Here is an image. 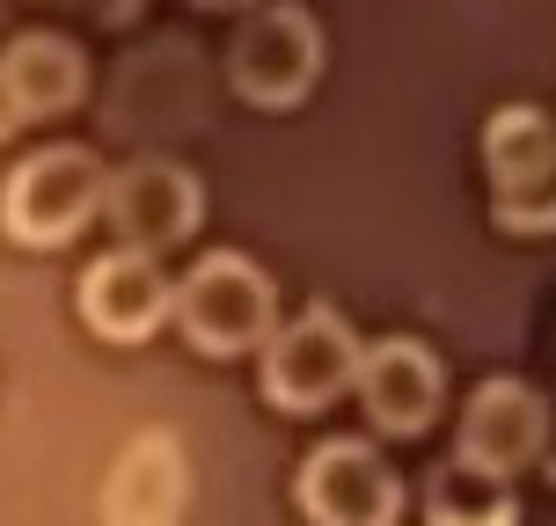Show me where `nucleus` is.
Returning a JSON list of instances; mask_svg holds the SVG:
<instances>
[{"label": "nucleus", "instance_id": "nucleus-5", "mask_svg": "<svg viewBox=\"0 0 556 526\" xmlns=\"http://www.w3.org/2000/svg\"><path fill=\"white\" fill-rule=\"evenodd\" d=\"M307 526H403V475L374 439H323L293 475Z\"/></svg>", "mask_w": 556, "mask_h": 526}, {"label": "nucleus", "instance_id": "nucleus-4", "mask_svg": "<svg viewBox=\"0 0 556 526\" xmlns=\"http://www.w3.org/2000/svg\"><path fill=\"white\" fill-rule=\"evenodd\" d=\"M103 162L88 146H37L8 168V191H0V227L23 242V249H59L74 242L96 213H103Z\"/></svg>", "mask_w": 556, "mask_h": 526}, {"label": "nucleus", "instance_id": "nucleus-14", "mask_svg": "<svg viewBox=\"0 0 556 526\" xmlns=\"http://www.w3.org/2000/svg\"><path fill=\"white\" fill-rule=\"evenodd\" d=\"M491 227H498V234H520V242L556 234V176L534 183V191H520V197H491Z\"/></svg>", "mask_w": 556, "mask_h": 526}, {"label": "nucleus", "instance_id": "nucleus-9", "mask_svg": "<svg viewBox=\"0 0 556 526\" xmlns=\"http://www.w3.org/2000/svg\"><path fill=\"white\" fill-rule=\"evenodd\" d=\"M81 322L103 344H147V336L168 322V278L154 256L139 249H103L81 271Z\"/></svg>", "mask_w": 556, "mask_h": 526}, {"label": "nucleus", "instance_id": "nucleus-13", "mask_svg": "<svg viewBox=\"0 0 556 526\" xmlns=\"http://www.w3.org/2000/svg\"><path fill=\"white\" fill-rule=\"evenodd\" d=\"M425 526H520V490L505 475L446 461L425 483Z\"/></svg>", "mask_w": 556, "mask_h": 526}, {"label": "nucleus", "instance_id": "nucleus-8", "mask_svg": "<svg viewBox=\"0 0 556 526\" xmlns=\"http://www.w3.org/2000/svg\"><path fill=\"white\" fill-rule=\"evenodd\" d=\"M352 395H359L366 424H374L381 439H417V432H432V416H440V402H446L440 351H432L425 336H381V344H359Z\"/></svg>", "mask_w": 556, "mask_h": 526}, {"label": "nucleus", "instance_id": "nucleus-10", "mask_svg": "<svg viewBox=\"0 0 556 526\" xmlns=\"http://www.w3.org/2000/svg\"><path fill=\"white\" fill-rule=\"evenodd\" d=\"M184 498H191L184 446L168 432H139L117 446L111 475H103V526H176Z\"/></svg>", "mask_w": 556, "mask_h": 526}, {"label": "nucleus", "instance_id": "nucleus-16", "mask_svg": "<svg viewBox=\"0 0 556 526\" xmlns=\"http://www.w3.org/2000/svg\"><path fill=\"white\" fill-rule=\"evenodd\" d=\"M15 125H23V117H15V95H8V81H0V139L15 132Z\"/></svg>", "mask_w": 556, "mask_h": 526}, {"label": "nucleus", "instance_id": "nucleus-7", "mask_svg": "<svg viewBox=\"0 0 556 526\" xmlns=\"http://www.w3.org/2000/svg\"><path fill=\"white\" fill-rule=\"evenodd\" d=\"M198 213H205L198 176L184 162H162V154H139L103 183V220L117 227V249L162 256L184 234H198Z\"/></svg>", "mask_w": 556, "mask_h": 526}, {"label": "nucleus", "instance_id": "nucleus-11", "mask_svg": "<svg viewBox=\"0 0 556 526\" xmlns=\"http://www.w3.org/2000/svg\"><path fill=\"white\" fill-rule=\"evenodd\" d=\"M0 81L15 95V117H59L81 103L88 88V59L74 37H52V29H23L8 52H0Z\"/></svg>", "mask_w": 556, "mask_h": 526}, {"label": "nucleus", "instance_id": "nucleus-1", "mask_svg": "<svg viewBox=\"0 0 556 526\" xmlns=\"http://www.w3.org/2000/svg\"><path fill=\"white\" fill-rule=\"evenodd\" d=\"M168 322L191 336L205 359H235V351H256L278 330V285L264 278L256 256L213 249L168 285Z\"/></svg>", "mask_w": 556, "mask_h": 526}, {"label": "nucleus", "instance_id": "nucleus-6", "mask_svg": "<svg viewBox=\"0 0 556 526\" xmlns=\"http://www.w3.org/2000/svg\"><path fill=\"white\" fill-rule=\"evenodd\" d=\"M454 461L483 475H513L549 461V395L528 388L520 373H491L483 388L462 402V432H454Z\"/></svg>", "mask_w": 556, "mask_h": 526}, {"label": "nucleus", "instance_id": "nucleus-12", "mask_svg": "<svg viewBox=\"0 0 556 526\" xmlns=\"http://www.w3.org/2000/svg\"><path fill=\"white\" fill-rule=\"evenodd\" d=\"M483 176L491 197H520L556 176V117L534 103H498L483 117Z\"/></svg>", "mask_w": 556, "mask_h": 526}, {"label": "nucleus", "instance_id": "nucleus-17", "mask_svg": "<svg viewBox=\"0 0 556 526\" xmlns=\"http://www.w3.org/2000/svg\"><path fill=\"white\" fill-rule=\"evenodd\" d=\"M191 8H250V0H191Z\"/></svg>", "mask_w": 556, "mask_h": 526}, {"label": "nucleus", "instance_id": "nucleus-18", "mask_svg": "<svg viewBox=\"0 0 556 526\" xmlns=\"http://www.w3.org/2000/svg\"><path fill=\"white\" fill-rule=\"evenodd\" d=\"M549 483H556V461H549Z\"/></svg>", "mask_w": 556, "mask_h": 526}, {"label": "nucleus", "instance_id": "nucleus-15", "mask_svg": "<svg viewBox=\"0 0 556 526\" xmlns=\"http://www.w3.org/2000/svg\"><path fill=\"white\" fill-rule=\"evenodd\" d=\"M81 8H96L103 23H132V15H139V0H81Z\"/></svg>", "mask_w": 556, "mask_h": 526}, {"label": "nucleus", "instance_id": "nucleus-2", "mask_svg": "<svg viewBox=\"0 0 556 526\" xmlns=\"http://www.w3.org/2000/svg\"><path fill=\"white\" fill-rule=\"evenodd\" d=\"M352 373H359V330L323 300L301 307L286 330H271L256 344V388L286 416L330 410L337 395H352Z\"/></svg>", "mask_w": 556, "mask_h": 526}, {"label": "nucleus", "instance_id": "nucleus-3", "mask_svg": "<svg viewBox=\"0 0 556 526\" xmlns=\"http://www.w3.org/2000/svg\"><path fill=\"white\" fill-rule=\"evenodd\" d=\"M323 81V29L293 0H264L227 37V88L256 111H293Z\"/></svg>", "mask_w": 556, "mask_h": 526}]
</instances>
